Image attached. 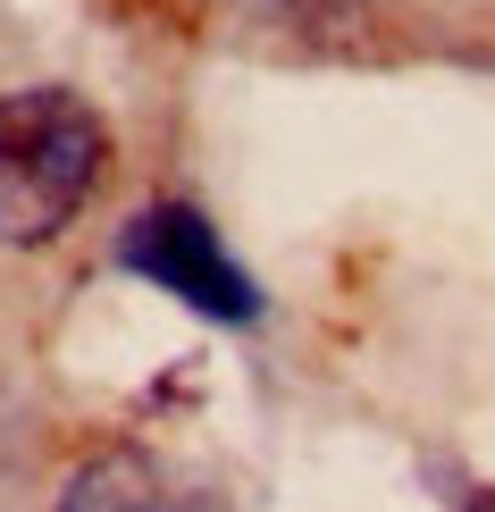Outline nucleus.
Listing matches in <instances>:
<instances>
[{
  "mask_svg": "<svg viewBox=\"0 0 495 512\" xmlns=\"http://www.w3.org/2000/svg\"><path fill=\"white\" fill-rule=\"evenodd\" d=\"M59 512H177V496H168V479L143 454H93L68 479Z\"/></svg>",
  "mask_w": 495,
  "mask_h": 512,
  "instance_id": "7ed1b4c3",
  "label": "nucleus"
},
{
  "mask_svg": "<svg viewBox=\"0 0 495 512\" xmlns=\"http://www.w3.org/2000/svg\"><path fill=\"white\" fill-rule=\"evenodd\" d=\"M470 512H495V496H479V504H470Z\"/></svg>",
  "mask_w": 495,
  "mask_h": 512,
  "instance_id": "20e7f679",
  "label": "nucleus"
},
{
  "mask_svg": "<svg viewBox=\"0 0 495 512\" xmlns=\"http://www.w3.org/2000/svg\"><path fill=\"white\" fill-rule=\"evenodd\" d=\"M118 261L135 269V277H152L160 294L193 303L202 319H227V328L261 319V286L227 261L219 227H210L193 202H152V210H135V219L118 227Z\"/></svg>",
  "mask_w": 495,
  "mask_h": 512,
  "instance_id": "f03ea898",
  "label": "nucleus"
},
{
  "mask_svg": "<svg viewBox=\"0 0 495 512\" xmlns=\"http://www.w3.org/2000/svg\"><path fill=\"white\" fill-rule=\"evenodd\" d=\"M110 126L68 84L0 93V244H51L101 194Z\"/></svg>",
  "mask_w": 495,
  "mask_h": 512,
  "instance_id": "f257e3e1",
  "label": "nucleus"
}]
</instances>
